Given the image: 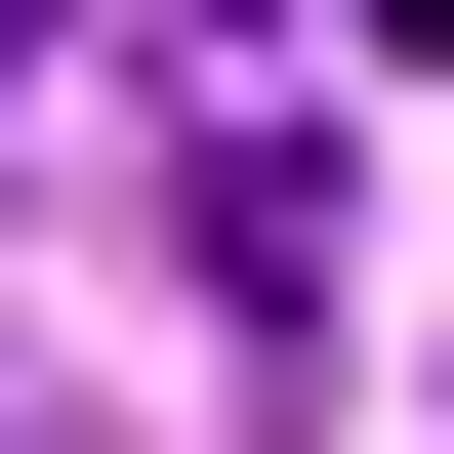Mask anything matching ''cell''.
<instances>
[{"label":"cell","instance_id":"obj_1","mask_svg":"<svg viewBox=\"0 0 454 454\" xmlns=\"http://www.w3.org/2000/svg\"><path fill=\"white\" fill-rule=\"evenodd\" d=\"M331 42H372V83H454V0H331Z\"/></svg>","mask_w":454,"mask_h":454}]
</instances>
